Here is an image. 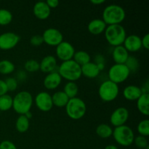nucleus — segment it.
Returning <instances> with one entry per match:
<instances>
[{"instance_id":"nucleus-1","label":"nucleus","mask_w":149,"mask_h":149,"mask_svg":"<svg viewBox=\"0 0 149 149\" xmlns=\"http://www.w3.org/2000/svg\"><path fill=\"white\" fill-rule=\"evenodd\" d=\"M126 17V12L119 4H109L103 11V20L106 25L120 24Z\"/></svg>"},{"instance_id":"nucleus-2","label":"nucleus","mask_w":149,"mask_h":149,"mask_svg":"<svg viewBox=\"0 0 149 149\" xmlns=\"http://www.w3.org/2000/svg\"><path fill=\"white\" fill-rule=\"evenodd\" d=\"M58 72L62 78L65 79L68 81H75L81 77V65L73 59L63 61L58 67Z\"/></svg>"},{"instance_id":"nucleus-3","label":"nucleus","mask_w":149,"mask_h":149,"mask_svg":"<svg viewBox=\"0 0 149 149\" xmlns=\"http://www.w3.org/2000/svg\"><path fill=\"white\" fill-rule=\"evenodd\" d=\"M104 32L106 41L114 47L122 45L127 36L126 30L121 24L108 25Z\"/></svg>"},{"instance_id":"nucleus-4","label":"nucleus","mask_w":149,"mask_h":149,"mask_svg":"<svg viewBox=\"0 0 149 149\" xmlns=\"http://www.w3.org/2000/svg\"><path fill=\"white\" fill-rule=\"evenodd\" d=\"M33 105V97L29 92L23 90L13 97V108L16 113L20 115L25 114L31 111Z\"/></svg>"},{"instance_id":"nucleus-5","label":"nucleus","mask_w":149,"mask_h":149,"mask_svg":"<svg viewBox=\"0 0 149 149\" xmlns=\"http://www.w3.org/2000/svg\"><path fill=\"white\" fill-rule=\"evenodd\" d=\"M65 108L68 116L74 120L81 119L87 111L85 102L78 97L70 98Z\"/></svg>"},{"instance_id":"nucleus-6","label":"nucleus","mask_w":149,"mask_h":149,"mask_svg":"<svg viewBox=\"0 0 149 149\" xmlns=\"http://www.w3.org/2000/svg\"><path fill=\"white\" fill-rule=\"evenodd\" d=\"M113 138L119 145L122 146H130L133 143L135 134L130 127L126 125L116 127L113 130Z\"/></svg>"},{"instance_id":"nucleus-7","label":"nucleus","mask_w":149,"mask_h":149,"mask_svg":"<svg viewBox=\"0 0 149 149\" xmlns=\"http://www.w3.org/2000/svg\"><path fill=\"white\" fill-rule=\"evenodd\" d=\"M119 93V85L109 79L103 81L99 86L98 94L103 101H113L117 97Z\"/></svg>"},{"instance_id":"nucleus-8","label":"nucleus","mask_w":149,"mask_h":149,"mask_svg":"<svg viewBox=\"0 0 149 149\" xmlns=\"http://www.w3.org/2000/svg\"><path fill=\"white\" fill-rule=\"evenodd\" d=\"M130 71L125 64L115 63L110 67L109 70V79L116 84L125 81L129 77Z\"/></svg>"},{"instance_id":"nucleus-9","label":"nucleus","mask_w":149,"mask_h":149,"mask_svg":"<svg viewBox=\"0 0 149 149\" xmlns=\"http://www.w3.org/2000/svg\"><path fill=\"white\" fill-rule=\"evenodd\" d=\"M44 42L51 46H57L63 41L62 32L55 28H48L42 33Z\"/></svg>"},{"instance_id":"nucleus-10","label":"nucleus","mask_w":149,"mask_h":149,"mask_svg":"<svg viewBox=\"0 0 149 149\" xmlns=\"http://www.w3.org/2000/svg\"><path fill=\"white\" fill-rule=\"evenodd\" d=\"M20 37L15 32H4L0 34V49L8 50L14 48L20 42Z\"/></svg>"},{"instance_id":"nucleus-11","label":"nucleus","mask_w":149,"mask_h":149,"mask_svg":"<svg viewBox=\"0 0 149 149\" xmlns=\"http://www.w3.org/2000/svg\"><path fill=\"white\" fill-rule=\"evenodd\" d=\"M75 52L74 46L67 41H63L56 46V55L62 61L73 59Z\"/></svg>"},{"instance_id":"nucleus-12","label":"nucleus","mask_w":149,"mask_h":149,"mask_svg":"<svg viewBox=\"0 0 149 149\" xmlns=\"http://www.w3.org/2000/svg\"><path fill=\"white\" fill-rule=\"evenodd\" d=\"M35 104L39 110L47 112L53 107L52 95L45 91L40 92L36 95L34 98Z\"/></svg>"},{"instance_id":"nucleus-13","label":"nucleus","mask_w":149,"mask_h":149,"mask_svg":"<svg viewBox=\"0 0 149 149\" xmlns=\"http://www.w3.org/2000/svg\"><path fill=\"white\" fill-rule=\"evenodd\" d=\"M130 113L127 108L121 106L115 109L110 116V122L113 126H122L125 125L129 118Z\"/></svg>"},{"instance_id":"nucleus-14","label":"nucleus","mask_w":149,"mask_h":149,"mask_svg":"<svg viewBox=\"0 0 149 149\" xmlns=\"http://www.w3.org/2000/svg\"><path fill=\"white\" fill-rule=\"evenodd\" d=\"M33 13L37 18L45 20L50 15L51 9L45 1H36L33 7Z\"/></svg>"},{"instance_id":"nucleus-15","label":"nucleus","mask_w":149,"mask_h":149,"mask_svg":"<svg viewBox=\"0 0 149 149\" xmlns=\"http://www.w3.org/2000/svg\"><path fill=\"white\" fill-rule=\"evenodd\" d=\"M123 44V46L128 52H137L142 47L141 38L136 34L127 36Z\"/></svg>"},{"instance_id":"nucleus-16","label":"nucleus","mask_w":149,"mask_h":149,"mask_svg":"<svg viewBox=\"0 0 149 149\" xmlns=\"http://www.w3.org/2000/svg\"><path fill=\"white\" fill-rule=\"evenodd\" d=\"M57 60L54 55H49L44 57L39 63V69L44 73L52 72L56 71Z\"/></svg>"},{"instance_id":"nucleus-17","label":"nucleus","mask_w":149,"mask_h":149,"mask_svg":"<svg viewBox=\"0 0 149 149\" xmlns=\"http://www.w3.org/2000/svg\"><path fill=\"white\" fill-rule=\"evenodd\" d=\"M62 81V77L58 72V71H52L47 74L44 79V85L48 90H55L61 84Z\"/></svg>"},{"instance_id":"nucleus-18","label":"nucleus","mask_w":149,"mask_h":149,"mask_svg":"<svg viewBox=\"0 0 149 149\" xmlns=\"http://www.w3.org/2000/svg\"><path fill=\"white\" fill-rule=\"evenodd\" d=\"M123 96L128 100H137L143 94L141 87L134 84H130L124 88L122 92Z\"/></svg>"},{"instance_id":"nucleus-19","label":"nucleus","mask_w":149,"mask_h":149,"mask_svg":"<svg viewBox=\"0 0 149 149\" xmlns=\"http://www.w3.org/2000/svg\"><path fill=\"white\" fill-rule=\"evenodd\" d=\"M129 55V52L123 45L114 47L112 52V58L116 63L125 64Z\"/></svg>"},{"instance_id":"nucleus-20","label":"nucleus","mask_w":149,"mask_h":149,"mask_svg":"<svg viewBox=\"0 0 149 149\" xmlns=\"http://www.w3.org/2000/svg\"><path fill=\"white\" fill-rule=\"evenodd\" d=\"M106 23L102 18H95L89 22L87 25V29L92 34L98 35L104 32L106 29Z\"/></svg>"},{"instance_id":"nucleus-21","label":"nucleus","mask_w":149,"mask_h":149,"mask_svg":"<svg viewBox=\"0 0 149 149\" xmlns=\"http://www.w3.org/2000/svg\"><path fill=\"white\" fill-rule=\"evenodd\" d=\"M81 75H84V77L90 79L96 78L100 72L97 65L94 62H91V61L81 65Z\"/></svg>"},{"instance_id":"nucleus-22","label":"nucleus","mask_w":149,"mask_h":149,"mask_svg":"<svg viewBox=\"0 0 149 149\" xmlns=\"http://www.w3.org/2000/svg\"><path fill=\"white\" fill-rule=\"evenodd\" d=\"M53 106L57 107H65L69 100V97L66 95L63 91H57L52 95Z\"/></svg>"},{"instance_id":"nucleus-23","label":"nucleus","mask_w":149,"mask_h":149,"mask_svg":"<svg viewBox=\"0 0 149 149\" xmlns=\"http://www.w3.org/2000/svg\"><path fill=\"white\" fill-rule=\"evenodd\" d=\"M149 93H143L137 100V108L142 114L148 116L149 114Z\"/></svg>"},{"instance_id":"nucleus-24","label":"nucleus","mask_w":149,"mask_h":149,"mask_svg":"<svg viewBox=\"0 0 149 149\" xmlns=\"http://www.w3.org/2000/svg\"><path fill=\"white\" fill-rule=\"evenodd\" d=\"M96 134L99 137L102 138H110L113 134V129L110 125L108 124L103 123L100 124L98 126L96 127L95 130Z\"/></svg>"},{"instance_id":"nucleus-25","label":"nucleus","mask_w":149,"mask_h":149,"mask_svg":"<svg viewBox=\"0 0 149 149\" xmlns=\"http://www.w3.org/2000/svg\"><path fill=\"white\" fill-rule=\"evenodd\" d=\"M73 60L81 66V65L90 62L91 57H90V54L86 51L79 50L75 52L74 57H73Z\"/></svg>"},{"instance_id":"nucleus-26","label":"nucleus","mask_w":149,"mask_h":149,"mask_svg":"<svg viewBox=\"0 0 149 149\" xmlns=\"http://www.w3.org/2000/svg\"><path fill=\"white\" fill-rule=\"evenodd\" d=\"M30 126L29 119L24 114L20 115L15 122V128L19 132H26Z\"/></svg>"},{"instance_id":"nucleus-27","label":"nucleus","mask_w":149,"mask_h":149,"mask_svg":"<svg viewBox=\"0 0 149 149\" xmlns=\"http://www.w3.org/2000/svg\"><path fill=\"white\" fill-rule=\"evenodd\" d=\"M63 92L69 99L77 97L79 93V87L75 81H68L64 86Z\"/></svg>"},{"instance_id":"nucleus-28","label":"nucleus","mask_w":149,"mask_h":149,"mask_svg":"<svg viewBox=\"0 0 149 149\" xmlns=\"http://www.w3.org/2000/svg\"><path fill=\"white\" fill-rule=\"evenodd\" d=\"M15 69V65L12 61L4 59L0 61V73L2 74H10Z\"/></svg>"},{"instance_id":"nucleus-29","label":"nucleus","mask_w":149,"mask_h":149,"mask_svg":"<svg viewBox=\"0 0 149 149\" xmlns=\"http://www.w3.org/2000/svg\"><path fill=\"white\" fill-rule=\"evenodd\" d=\"M13 108V97L8 94L0 96V111H7Z\"/></svg>"},{"instance_id":"nucleus-30","label":"nucleus","mask_w":149,"mask_h":149,"mask_svg":"<svg viewBox=\"0 0 149 149\" xmlns=\"http://www.w3.org/2000/svg\"><path fill=\"white\" fill-rule=\"evenodd\" d=\"M13 14L7 9H0V25L7 26L13 20Z\"/></svg>"},{"instance_id":"nucleus-31","label":"nucleus","mask_w":149,"mask_h":149,"mask_svg":"<svg viewBox=\"0 0 149 149\" xmlns=\"http://www.w3.org/2000/svg\"><path fill=\"white\" fill-rule=\"evenodd\" d=\"M125 65L131 72H135L139 68V61L136 57L133 55H129L127 60L125 62Z\"/></svg>"},{"instance_id":"nucleus-32","label":"nucleus","mask_w":149,"mask_h":149,"mask_svg":"<svg viewBox=\"0 0 149 149\" xmlns=\"http://www.w3.org/2000/svg\"><path fill=\"white\" fill-rule=\"evenodd\" d=\"M137 130L139 132L140 135H143L144 137L149 135V120L148 119H143L138 123L137 126Z\"/></svg>"},{"instance_id":"nucleus-33","label":"nucleus","mask_w":149,"mask_h":149,"mask_svg":"<svg viewBox=\"0 0 149 149\" xmlns=\"http://www.w3.org/2000/svg\"><path fill=\"white\" fill-rule=\"evenodd\" d=\"M24 68L29 72H36L39 70V63L34 59L29 60L25 63Z\"/></svg>"},{"instance_id":"nucleus-34","label":"nucleus","mask_w":149,"mask_h":149,"mask_svg":"<svg viewBox=\"0 0 149 149\" xmlns=\"http://www.w3.org/2000/svg\"><path fill=\"white\" fill-rule=\"evenodd\" d=\"M133 143L136 146V147L140 149H145L149 146L148 140L143 135H138L137 137H135Z\"/></svg>"},{"instance_id":"nucleus-35","label":"nucleus","mask_w":149,"mask_h":149,"mask_svg":"<svg viewBox=\"0 0 149 149\" xmlns=\"http://www.w3.org/2000/svg\"><path fill=\"white\" fill-rule=\"evenodd\" d=\"M4 81H5L8 91L13 92L17 89V84H18V81H17V79L14 78V77H7L4 80Z\"/></svg>"},{"instance_id":"nucleus-36","label":"nucleus","mask_w":149,"mask_h":149,"mask_svg":"<svg viewBox=\"0 0 149 149\" xmlns=\"http://www.w3.org/2000/svg\"><path fill=\"white\" fill-rule=\"evenodd\" d=\"M31 45L35 47H39L44 43L43 38L40 34H35L32 36L30 39Z\"/></svg>"},{"instance_id":"nucleus-37","label":"nucleus","mask_w":149,"mask_h":149,"mask_svg":"<svg viewBox=\"0 0 149 149\" xmlns=\"http://www.w3.org/2000/svg\"><path fill=\"white\" fill-rule=\"evenodd\" d=\"M0 149H17L16 146L11 141L5 140L0 143Z\"/></svg>"},{"instance_id":"nucleus-38","label":"nucleus","mask_w":149,"mask_h":149,"mask_svg":"<svg viewBox=\"0 0 149 149\" xmlns=\"http://www.w3.org/2000/svg\"><path fill=\"white\" fill-rule=\"evenodd\" d=\"M7 92H8V90H7L5 81L4 80L0 79V96L7 94Z\"/></svg>"},{"instance_id":"nucleus-39","label":"nucleus","mask_w":149,"mask_h":149,"mask_svg":"<svg viewBox=\"0 0 149 149\" xmlns=\"http://www.w3.org/2000/svg\"><path fill=\"white\" fill-rule=\"evenodd\" d=\"M141 43H142V47L148 49L149 48V34L146 33L143 37L141 38Z\"/></svg>"},{"instance_id":"nucleus-40","label":"nucleus","mask_w":149,"mask_h":149,"mask_svg":"<svg viewBox=\"0 0 149 149\" xmlns=\"http://www.w3.org/2000/svg\"><path fill=\"white\" fill-rule=\"evenodd\" d=\"M95 63L98 65V64H106V59H105L104 56L102 55H95Z\"/></svg>"},{"instance_id":"nucleus-41","label":"nucleus","mask_w":149,"mask_h":149,"mask_svg":"<svg viewBox=\"0 0 149 149\" xmlns=\"http://www.w3.org/2000/svg\"><path fill=\"white\" fill-rule=\"evenodd\" d=\"M47 5L49 6V8H55L59 5V1L58 0H47L46 1Z\"/></svg>"},{"instance_id":"nucleus-42","label":"nucleus","mask_w":149,"mask_h":149,"mask_svg":"<svg viewBox=\"0 0 149 149\" xmlns=\"http://www.w3.org/2000/svg\"><path fill=\"white\" fill-rule=\"evenodd\" d=\"M26 77H27V75H26V72L24 71H19L17 73V78L20 81H24L26 79Z\"/></svg>"},{"instance_id":"nucleus-43","label":"nucleus","mask_w":149,"mask_h":149,"mask_svg":"<svg viewBox=\"0 0 149 149\" xmlns=\"http://www.w3.org/2000/svg\"><path fill=\"white\" fill-rule=\"evenodd\" d=\"M149 86H148V81H146L145 84H143L142 87H141V90H142L143 93H149Z\"/></svg>"},{"instance_id":"nucleus-44","label":"nucleus","mask_w":149,"mask_h":149,"mask_svg":"<svg viewBox=\"0 0 149 149\" xmlns=\"http://www.w3.org/2000/svg\"><path fill=\"white\" fill-rule=\"evenodd\" d=\"M105 0H90V2L94 4H101L105 2Z\"/></svg>"},{"instance_id":"nucleus-45","label":"nucleus","mask_w":149,"mask_h":149,"mask_svg":"<svg viewBox=\"0 0 149 149\" xmlns=\"http://www.w3.org/2000/svg\"><path fill=\"white\" fill-rule=\"evenodd\" d=\"M104 149H119V148H118V147L116 146L111 144V145L106 146L105 147Z\"/></svg>"},{"instance_id":"nucleus-46","label":"nucleus","mask_w":149,"mask_h":149,"mask_svg":"<svg viewBox=\"0 0 149 149\" xmlns=\"http://www.w3.org/2000/svg\"><path fill=\"white\" fill-rule=\"evenodd\" d=\"M24 115L26 116V117L28 118V119H29V120H30L31 118L32 117V113H31V111H28L27 113H25Z\"/></svg>"},{"instance_id":"nucleus-47","label":"nucleus","mask_w":149,"mask_h":149,"mask_svg":"<svg viewBox=\"0 0 149 149\" xmlns=\"http://www.w3.org/2000/svg\"><path fill=\"white\" fill-rule=\"evenodd\" d=\"M145 149H149V146H148L146 148H145Z\"/></svg>"}]
</instances>
